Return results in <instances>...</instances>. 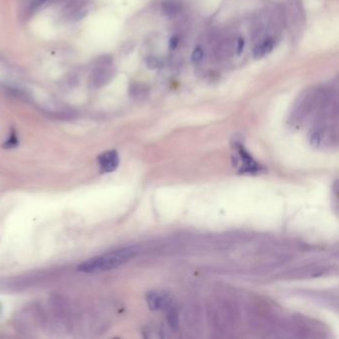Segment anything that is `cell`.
<instances>
[{
  "label": "cell",
  "mask_w": 339,
  "mask_h": 339,
  "mask_svg": "<svg viewBox=\"0 0 339 339\" xmlns=\"http://www.w3.org/2000/svg\"><path fill=\"white\" fill-rule=\"evenodd\" d=\"M137 254V249L134 247H127L104 255L89 258L86 262L78 266V271L86 274H98L113 270L129 262Z\"/></svg>",
  "instance_id": "cell-1"
},
{
  "label": "cell",
  "mask_w": 339,
  "mask_h": 339,
  "mask_svg": "<svg viewBox=\"0 0 339 339\" xmlns=\"http://www.w3.org/2000/svg\"><path fill=\"white\" fill-rule=\"evenodd\" d=\"M114 69L113 66V59L108 56L99 58L92 71L90 77V84L94 88H102L111 82L113 78Z\"/></svg>",
  "instance_id": "cell-2"
},
{
  "label": "cell",
  "mask_w": 339,
  "mask_h": 339,
  "mask_svg": "<svg viewBox=\"0 0 339 339\" xmlns=\"http://www.w3.org/2000/svg\"><path fill=\"white\" fill-rule=\"evenodd\" d=\"M98 163L101 171L104 173L114 171L119 163L117 152L114 150H110L101 154L98 156Z\"/></svg>",
  "instance_id": "cell-3"
},
{
  "label": "cell",
  "mask_w": 339,
  "mask_h": 339,
  "mask_svg": "<svg viewBox=\"0 0 339 339\" xmlns=\"http://www.w3.org/2000/svg\"><path fill=\"white\" fill-rule=\"evenodd\" d=\"M146 302L150 309L157 310L167 307L170 303V298L167 293L163 291H150L146 295Z\"/></svg>",
  "instance_id": "cell-4"
},
{
  "label": "cell",
  "mask_w": 339,
  "mask_h": 339,
  "mask_svg": "<svg viewBox=\"0 0 339 339\" xmlns=\"http://www.w3.org/2000/svg\"><path fill=\"white\" fill-rule=\"evenodd\" d=\"M238 152L240 155V159L243 162L241 172L245 173H256L261 170V166L258 165L253 157L248 153V151L243 147V145H238Z\"/></svg>",
  "instance_id": "cell-5"
},
{
  "label": "cell",
  "mask_w": 339,
  "mask_h": 339,
  "mask_svg": "<svg viewBox=\"0 0 339 339\" xmlns=\"http://www.w3.org/2000/svg\"><path fill=\"white\" fill-rule=\"evenodd\" d=\"M274 40L272 38L266 39L264 42L257 45L253 50V56L255 59H262L266 55L270 54L274 48Z\"/></svg>",
  "instance_id": "cell-6"
},
{
  "label": "cell",
  "mask_w": 339,
  "mask_h": 339,
  "mask_svg": "<svg viewBox=\"0 0 339 339\" xmlns=\"http://www.w3.org/2000/svg\"><path fill=\"white\" fill-rule=\"evenodd\" d=\"M162 11L167 17H174L177 14L178 6L172 1H166L162 4Z\"/></svg>",
  "instance_id": "cell-7"
},
{
  "label": "cell",
  "mask_w": 339,
  "mask_h": 339,
  "mask_svg": "<svg viewBox=\"0 0 339 339\" xmlns=\"http://www.w3.org/2000/svg\"><path fill=\"white\" fill-rule=\"evenodd\" d=\"M203 57H204V53L201 47H196L191 54V60L195 64L200 63L203 60Z\"/></svg>",
  "instance_id": "cell-8"
},
{
  "label": "cell",
  "mask_w": 339,
  "mask_h": 339,
  "mask_svg": "<svg viewBox=\"0 0 339 339\" xmlns=\"http://www.w3.org/2000/svg\"><path fill=\"white\" fill-rule=\"evenodd\" d=\"M146 66L150 70H155V69L161 68V59H158L157 57H153V56L148 57V59L146 60Z\"/></svg>",
  "instance_id": "cell-9"
},
{
  "label": "cell",
  "mask_w": 339,
  "mask_h": 339,
  "mask_svg": "<svg viewBox=\"0 0 339 339\" xmlns=\"http://www.w3.org/2000/svg\"><path fill=\"white\" fill-rule=\"evenodd\" d=\"M48 0H31L30 4H29V10L31 12L39 9L41 6H43Z\"/></svg>",
  "instance_id": "cell-10"
},
{
  "label": "cell",
  "mask_w": 339,
  "mask_h": 339,
  "mask_svg": "<svg viewBox=\"0 0 339 339\" xmlns=\"http://www.w3.org/2000/svg\"><path fill=\"white\" fill-rule=\"evenodd\" d=\"M17 144H18V139L16 137V134L14 132H12V134L10 135L7 143L5 144V146L6 147H14L17 145Z\"/></svg>",
  "instance_id": "cell-11"
},
{
  "label": "cell",
  "mask_w": 339,
  "mask_h": 339,
  "mask_svg": "<svg viewBox=\"0 0 339 339\" xmlns=\"http://www.w3.org/2000/svg\"><path fill=\"white\" fill-rule=\"evenodd\" d=\"M245 47V40L243 38H238L237 41V47H236V52L238 55H241Z\"/></svg>",
  "instance_id": "cell-12"
},
{
  "label": "cell",
  "mask_w": 339,
  "mask_h": 339,
  "mask_svg": "<svg viewBox=\"0 0 339 339\" xmlns=\"http://www.w3.org/2000/svg\"><path fill=\"white\" fill-rule=\"evenodd\" d=\"M178 43H179V38L177 36H173L169 39V43H168V46H169V49L170 50H174L176 49V47L178 46Z\"/></svg>",
  "instance_id": "cell-13"
}]
</instances>
